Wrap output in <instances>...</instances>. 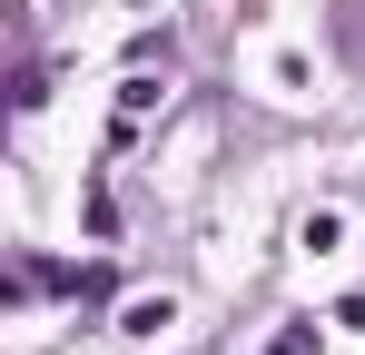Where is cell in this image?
Wrapping results in <instances>:
<instances>
[{"label": "cell", "mask_w": 365, "mask_h": 355, "mask_svg": "<svg viewBox=\"0 0 365 355\" xmlns=\"http://www.w3.org/2000/svg\"><path fill=\"white\" fill-rule=\"evenodd\" d=\"M158 326H168V296H138V306L119 316V336H158Z\"/></svg>", "instance_id": "obj_1"}, {"label": "cell", "mask_w": 365, "mask_h": 355, "mask_svg": "<svg viewBox=\"0 0 365 355\" xmlns=\"http://www.w3.org/2000/svg\"><path fill=\"white\" fill-rule=\"evenodd\" d=\"M257 355H316V326H287V336H267Z\"/></svg>", "instance_id": "obj_2"}]
</instances>
